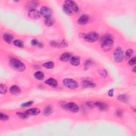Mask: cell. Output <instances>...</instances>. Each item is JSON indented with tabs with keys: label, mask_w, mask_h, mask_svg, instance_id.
Instances as JSON below:
<instances>
[{
	"label": "cell",
	"mask_w": 136,
	"mask_h": 136,
	"mask_svg": "<svg viewBox=\"0 0 136 136\" xmlns=\"http://www.w3.org/2000/svg\"><path fill=\"white\" fill-rule=\"evenodd\" d=\"M113 42L114 40L112 35L110 34H106L101 39L102 50L105 52L109 51L112 47Z\"/></svg>",
	"instance_id": "obj_1"
},
{
	"label": "cell",
	"mask_w": 136,
	"mask_h": 136,
	"mask_svg": "<svg viewBox=\"0 0 136 136\" xmlns=\"http://www.w3.org/2000/svg\"><path fill=\"white\" fill-rule=\"evenodd\" d=\"M10 64L12 69L19 72L24 71L26 69V66L24 63L17 58H11L10 60Z\"/></svg>",
	"instance_id": "obj_2"
},
{
	"label": "cell",
	"mask_w": 136,
	"mask_h": 136,
	"mask_svg": "<svg viewBox=\"0 0 136 136\" xmlns=\"http://www.w3.org/2000/svg\"><path fill=\"white\" fill-rule=\"evenodd\" d=\"M63 84L64 86L71 89H75L78 87V83L74 79L65 78L63 80Z\"/></svg>",
	"instance_id": "obj_3"
},
{
	"label": "cell",
	"mask_w": 136,
	"mask_h": 136,
	"mask_svg": "<svg viewBox=\"0 0 136 136\" xmlns=\"http://www.w3.org/2000/svg\"><path fill=\"white\" fill-rule=\"evenodd\" d=\"M113 57L114 61L116 62H118V63L122 61L124 57V54L123 51L120 47H117L114 51L113 54Z\"/></svg>",
	"instance_id": "obj_4"
},
{
	"label": "cell",
	"mask_w": 136,
	"mask_h": 136,
	"mask_svg": "<svg viewBox=\"0 0 136 136\" xmlns=\"http://www.w3.org/2000/svg\"><path fill=\"white\" fill-rule=\"evenodd\" d=\"M99 36L97 32H90L87 34H84L83 38L88 42H96L98 39Z\"/></svg>",
	"instance_id": "obj_5"
},
{
	"label": "cell",
	"mask_w": 136,
	"mask_h": 136,
	"mask_svg": "<svg viewBox=\"0 0 136 136\" xmlns=\"http://www.w3.org/2000/svg\"><path fill=\"white\" fill-rule=\"evenodd\" d=\"M40 13L45 19L51 18L52 15V11L49 8L46 6L42 7L40 10Z\"/></svg>",
	"instance_id": "obj_6"
},
{
	"label": "cell",
	"mask_w": 136,
	"mask_h": 136,
	"mask_svg": "<svg viewBox=\"0 0 136 136\" xmlns=\"http://www.w3.org/2000/svg\"><path fill=\"white\" fill-rule=\"evenodd\" d=\"M67 110L72 113H77L79 111V106L73 102H70L67 104Z\"/></svg>",
	"instance_id": "obj_7"
},
{
	"label": "cell",
	"mask_w": 136,
	"mask_h": 136,
	"mask_svg": "<svg viewBox=\"0 0 136 136\" xmlns=\"http://www.w3.org/2000/svg\"><path fill=\"white\" fill-rule=\"evenodd\" d=\"M40 16H41V14H40V12L36 9L30 10L28 12L29 17L32 19H38L40 18Z\"/></svg>",
	"instance_id": "obj_8"
},
{
	"label": "cell",
	"mask_w": 136,
	"mask_h": 136,
	"mask_svg": "<svg viewBox=\"0 0 136 136\" xmlns=\"http://www.w3.org/2000/svg\"><path fill=\"white\" fill-rule=\"evenodd\" d=\"M95 107L97 108L100 111H105L108 110L109 109L108 105L104 102H95Z\"/></svg>",
	"instance_id": "obj_9"
},
{
	"label": "cell",
	"mask_w": 136,
	"mask_h": 136,
	"mask_svg": "<svg viewBox=\"0 0 136 136\" xmlns=\"http://www.w3.org/2000/svg\"><path fill=\"white\" fill-rule=\"evenodd\" d=\"M65 4H67L70 8H71L72 12H77L79 10L78 6L77 4V3L75 2L72 1H67L65 2Z\"/></svg>",
	"instance_id": "obj_10"
},
{
	"label": "cell",
	"mask_w": 136,
	"mask_h": 136,
	"mask_svg": "<svg viewBox=\"0 0 136 136\" xmlns=\"http://www.w3.org/2000/svg\"><path fill=\"white\" fill-rule=\"evenodd\" d=\"M82 86L83 88H94L96 87V84L91 81L85 80L82 82Z\"/></svg>",
	"instance_id": "obj_11"
},
{
	"label": "cell",
	"mask_w": 136,
	"mask_h": 136,
	"mask_svg": "<svg viewBox=\"0 0 136 136\" xmlns=\"http://www.w3.org/2000/svg\"><path fill=\"white\" fill-rule=\"evenodd\" d=\"M89 18L87 15L84 14L81 16L78 20V23L80 25H85L89 21Z\"/></svg>",
	"instance_id": "obj_12"
},
{
	"label": "cell",
	"mask_w": 136,
	"mask_h": 136,
	"mask_svg": "<svg viewBox=\"0 0 136 136\" xmlns=\"http://www.w3.org/2000/svg\"><path fill=\"white\" fill-rule=\"evenodd\" d=\"M26 112L28 115L35 116L38 114L40 113V110L37 108H32L28 109Z\"/></svg>",
	"instance_id": "obj_13"
},
{
	"label": "cell",
	"mask_w": 136,
	"mask_h": 136,
	"mask_svg": "<svg viewBox=\"0 0 136 136\" xmlns=\"http://www.w3.org/2000/svg\"><path fill=\"white\" fill-rule=\"evenodd\" d=\"M3 38L7 43H11L13 40V36L12 34H9V33H5V34H3Z\"/></svg>",
	"instance_id": "obj_14"
},
{
	"label": "cell",
	"mask_w": 136,
	"mask_h": 136,
	"mask_svg": "<svg viewBox=\"0 0 136 136\" xmlns=\"http://www.w3.org/2000/svg\"><path fill=\"white\" fill-rule=\"evenodd\" d=\"M45 83L52 87H56L57 86V82L56 80L54 78H49L45 81Z\"/></svg>",
	"instance_id": "obj_15"
},
{
	"label": "cell",
	"mask_w": 136,
	"mask_h": 136,
	"mask_svg": "<svg viewBox=\"0 0 136 136\" xmlns=\"http://www.w3.org/2000/svg\"><path fill=\"white\" fill-rule=\"evenodd\" d=\"M38 5V3L36 1H30L27 3V8L30 10L35 9Z\"/></svg>",
	"instance_id": "obj_16"
},
{
	"label": "cell",
	"mask_w": 136,
	"mask_h": 136,
	"mask_svg": "<svg viewBox=\"0 0 136 136\" xmlns=\"http://www.w3.org/2000/svg\"><path fill=\"white\" fill-rule=\"evenodd\" d=\"M10 92L13 95L18 94L20 92V88L17 86L13 85L10 87Z\"/></svg>",
	"instance_id": "obj_17"
},
{
	"label": "cell",
	"mask_w": 136,
	"mask_h": 136,
	"mask_svg": "<svg viewBox=\"0 0 136 136\" xmlns=\"http://www.w3.org/2000/svg\"><path fill=\"white\" fill-rule=\"evenodd\" d=\"M71 58V54L69 53H64L60 56V60L62 62H67Z\"/></svg>",
	"instance_id": "obj_18"
},
{
	"label": "cell",
	"mask_w": 136,
	"mask_h": 136,
	"mask_svg": "<svg viewBox=\"0 0 136 136\" xmlns=\"http://www.w3.org/2000/svg\"><path fill=\"white\" fill-rule=\"evenodd\" d=\"M80 62V58L78 56H73L70 58V63L74 66L79 65Z\"/></svg>",
	"instance_id": "obj_19"
},
{
	"label": "cell",
	"mask_w": 136,
	"mask_h": 136,
	"mask_svg": "<svg viewBox=\"0 0 136 136\" xmlns=\"http://www.w3.org/2000/svg\"><path fill=\"white\" fill-rule=\"evenodd\" d=\"M53 111V106H47L45 108V109L44 110L43 114L44 115L49 116L51 114H52Z\"/></svg>",
	"instance_id": "obj_20"
},
{
	"label": "cell",
	"mask_w": 136,
	"mask_h": 136,
	"mask_svg": "<svg viewBox=\"0 0 136 136\" xmlns=\"http://www.w3.org/2000/svg\"><path fill=\"white\" fill-rule=\"evenodd\" d=\"M31 43L32 44V45L34 46H36L37 47H38V48H40L42 49L44 45L42 43H40V42H39L38 40L37 39H32L31 42Z\"/></svg>",
	"instance_id": "obj_21"
},
{
	"label": "cell",
	"mask_w": 136,
	"mask_h": 136,
	"mask_svg": "<svg viewBox=\"0 0 136 136\" xmlns=\"http://www.w3.org/2000/svg\"><path fill=\"white\" fill-rule=\"evenodd\" d=\"M34 77L37 80H41L44 79V77H45V75H44V73L43 72L37 71L34 74Z\"/></svg>",
	"instance_id": "obj_22"
},
{
	"label": "cell",
	"mask_w": 136,
	"mask_h": 136,
	"mask_svg": "<svg viewBox=\"0 0 136 136\" xmlns=\"http://www.w3.org/2000/svg\"><path fill=\"white\" fill-rule=\"evenodd\" d=\"M63 10L65 14H68V15H70L72 13V11L71 8L66 4H64L63 5Z\"/></svg>",
	"instance_id": "obj_23"
},
{
	"label": "cell",
	"mask_w": 136,
	"mask_h": 136,
	"mask_svg": "<svg viewBox=\"0 0 136 136\" xmlns=\"http://www.w3.org/2000/svg\"><path fill=\"white\" fill-rule=\"evenodd\" d=\"M43 65L44 68L48 69H51L53 68V67H54V63L52 61H50L44 63Z\"/></svg>",
	"instance_id": "obj_24"
},
{
	"label": "cell",
	"mask_w": 136,
	"mask_h": 136,
	"mask_svg": "<svg viewBox=\"0 0 136 136\" xmlns=\"http://www.w3.org/2000/svg\"><path fill=\"white\" fill-rule=\"evenodd\" d=\"M117 99H118V100L121 102L126 103L128 100V97L126 95L122 94L119 95V96L117 97Z\"/></svg>",
	"instance_id": "obj_25"
},
{
	"label": "cell",
	"mask_w": 136,
	"mask_h": 136,
	"mask_svg": "<svg viewBox=\"0 0 136 136\" xmlns=\"http://www.w3.org/2000/svg\"><path fill=\"white\" fill-rule=\"evenodd\" d=\"M13 44L16 46L19 47V48H22V47H24V43L20 40H15L13 42Z\"/></svg>",
	"instance_id": "obj_26"
},
{
	"label": "cell",
	"mask_w": 136,
	"mask_h": 136,
	"mask_svg": "<svg viewBox=\"0 0 136 136\" xmlns=\"http://www.w3.org/2000/svg\"><path fill=\"white\" fill-rule=\"evenodd\" d=\"M45 24L46 26L48 27H51L54 24V20L52 18H47V19H46L45 21Z\"/></svg>",
	"instance_id": "obj_27"
},
{
	"label": "cell",
	"mask_w": 136,
	"mask_h": 136,
	"mask_svg": "<svg viewBox=\"0 0 136 136\" xmlns=\"http://www.w3.org/2000/svg\"><path fill=\"white\" fill-rule=\"evenodd\" d=\"M17 115L19 116L20 118L22 119H26L28 117V115L26 113V112L25 113H23V112H18L17 113Z\"/></svg>",
	"instance_id": "obj_28"
},
{
	"label": "cell",
	"mask_w": 136,
	"mask_h": 136,
	"mask_svg": "<svg viewBox=\"0 0 136 136\" xmlns=\"http://www.w3.org/2000/svg\"><path fill=\"white\" fill-rule=\"evenodd\" d=\"M7 91V87L4 84H1L0 86V92L1 94H4Z\"/></svg>",
	"instance_id": "obj_29"
},
{
	"label": "cell",
	"mask_w": 136,
	"mask_h": 136,
	"mask_svg": "<svg viewBox=\"0 0 136 136\" xmlns=\"http://www.w3.org/2000/svg\"><path fill=\"white\" fill-rule=\"evenodd\" d=\"M0 119L2 121H7L9 119V117L6 114L1 113H0Z\"/></svg>",
	"instance_id": "obj_30"
},
{
	"label": "cell",
	"mask_w": 136,
	"mask_h": 136,
	"mask_svg": "<svg viewBox=\"0 0 136 136\" xmlns=\"http://www.w3.org/2000/svg\"><path fill=\"white\" fill-rule=\"evenodd\" d=\"M133 54H134V51H133V50H131V49L128 50L126 51V58H129Z\"/></svg>",
	"instance_id": "obj_31"
},
{
	"label": "cell",
	"mask_w": 136,
	"mask_h": 136,
	"mask_svg": "<svg viewBox=\"0 0 136 136\" xmlns=\"http://www.w3.org/2000/svg\"><path fill=\"white\" fill-rule=\"evenodd\" d=\"M33 102L32 101H29L27 102H26L23 103V104H21V106L23 108H27L29 107V106H30L31 105H32L33 104Z\"/></svg>",
	"instance_id": "obj_32"
},
{
	"label": "cell",
	"mask_w": 136,
	"mask_h": 136,
	"mask_svg": "<svg viewBox=\"0 0 136 136\" xmlns=\"http://www.w3.org/2000/svg\"><path fill=\"white\" fill-rule=\"evenodd\" d=\"M99 73H100L101 76L104 77H106L108 75L107 71L105 70H100L99 71Z\"/></svg>",
	"instance_id": "obj_33"
},
{
	"label": "cell",
	"mask_w": 136,
	"mask_h": 136,
	"mask_svg": "<svg viewBox=\"0 0 136 136\" xmlns=\"http://www.w3.org/2000/svg\"><path fill=\"white\" fill-rule=\"evenodd\" d=\"M92 64V62H91V60H88L86 62V63H84V68L88 69L89 68L91 65Z\"/></svg>",
	"instance_id": "obj_34"
},
{
	"label": "cell",
	"mask_w": 136,
	"mask_h": 136,
	"mask_svg": "<svg viewBox=\"0 0 136 136\" xmlns=\"http://www.w3.org/2000/svg\"><path fill=\"white\" fill-rule=\"evenodd\" d=\"M123 111L122 110H121L120 109H117L116 112H115V114L116 116H117L118 117H121L123 115Z\"/></svg>",
	"instance_id": "obj_35"
},
{
	"label": "cell",
	"mask_w": 136,
	"mask_h": 136,
	"mask_svg": "<svg viewBox=\"0 0 136 136\" xmlns=\"http://www.w3.org/2000/svg\"><path fill=\"white\" fill-rule=\"evenodd\" d=\"M129 64L130 65H134L136 64V57H134L133 58H132L129 61Z\"/></svg>",
	"instance_id": "obj_36"
},
{
	"label": "cell",
	"mask_w": 136,
	"mask_h": 136,
	"mask_svg": "<svg viewBox=\"0 0 136 136\" xmlns=\"http://www.w3.org/2000/svg\"><path fill=\"white\" fill-rule=\"evenodd\" d=\"M87 104L89 108H93L95 107V103H94L93 102H88Z\"/></svg>",
	"instance_id": "obj_37"
},
{
	"label": "cell",
	"mask_w": 136,
	"mask_h": 136,
	"mask_svg": "<svg viewBox=\"0 0 136 136\" xmlns=\"http://www.w3.org/2000/svg\"><path fill=\"white\" fill-rule=\"evenodd\" d=\"M113 94H114V89H112L111 90H109V93H108V95L109 97H113Z\"/></svg>",
	"instance_id": "obj_38"
},
{
	"label": "cell",
	"mask_w": 136,
	"mask_h": 136,
	"mask_svg": "<svg viewBox=\"0 0 136 136\" xmlns=\"http://www.w3.org/2000/svg\"><path fill=\"white\" fill-rule=\"evenodd\" d=\"M135 69H136V67H135V68H134V72H136V71H135Z\"/></svg>",
	"instance_id": "obj_39"
}]
</instances>
